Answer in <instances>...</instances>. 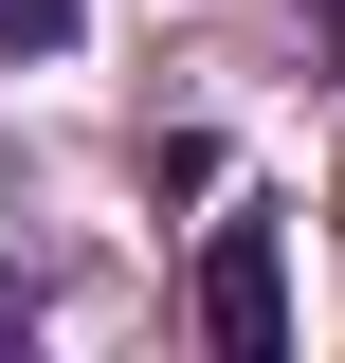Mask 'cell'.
<instances>
[{
	"instance_id": "1",
	"label": "cell",
	"mask_w": 345,
	"mask_h": 363,
	"mask_svg": "<svg viewBox=\"0 0 345 363\" xmlns=\"http://www.w3.org/2000/svg\"><path fill=\"white\" fill-rule=\"evenodd\" d=\"M200 327L236 363H291V272H273V218H218V255H200Z\"/></svg>"
},
{
	"instance_id": "2",
	"label": "cell",
	"mask_w": 345,
	"mask_h": 363,
	"mask_svg": "<svg viewBox=\"0 0 345 363\" xmlns=\"http://www.w3.org/2000/svg\"><path fill=\"white\" fill-rule=\"evenodd\" d=\"M73 37V0H0V55H55Z\"/></svg>"
},
{
	"instance_id": "3",
	"label": "cell",
	"mask_w": 345,
	"mask_h": 363,
	"mask_svg": "<svg viewBox=\"0 0 345 363\" xmlns=\"http://www.w3.org/2000/svg\"><path fill=\"white\" fill-rule=\"evenodd\" d=\"M0 345H18V272H0Z\"/></svg>"
},
{
	"instance_id": "4",
	"label": "cell",
	"mask_w": 345,
	"mask_h": 363,
	"mask_svg": "<svg viewBox=\"0 0 345 363\" xmlns=\"http://www.w3.org/2000/svg\"><path fill=\"white\" fill-rule=\"evenodd\" d=\"M327 37H345V0H327Z\"/></svg>"
}]
</instances>
